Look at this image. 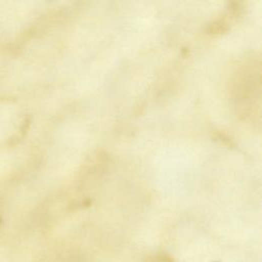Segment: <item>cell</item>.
I'll list each match as a JSON object with an SVG mask.
<instances>
[{
	"label": "cell",
	"mask_w": 262,
	"mask_h": 262,
	"mask_svg": "<svg viewBox=\"0 0 262 262\" xmlns=\"http://www.w3.org/2000/svg\"><path fill=\"white\" fill-rule=\"evenodd\" d=\"M259 72L256 73L254 63L244 64L236 73L235 78V100L237 107H241L243 114L246 116L252 114L255 104V91L259 92V89L255 88V84H259Z\"/></svg>",
	"instance_id": "cell-1"
}]
</instances>
